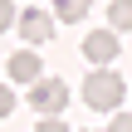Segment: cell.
<instances>
[{
    "label": "cell",
    "mask_w": 132,
    "mask_h": 132,
    "mask_svg": "<svg viewBox=\"0 0 132 132\" xmlns=\"http://www.w3.org/2000/svg\"><path fill=\"white\" fill-rule=\"evenodd\" d=\"M5 73H10V83H34V78L44 73V64H39L34 49H15L10 64H5Z\"/></svg>",
    "instance_id": "5b68a950"
},
{
    "label": "cell",
    "mask_w": 132,
    "mask_h": 132,
    "mask_svg": "<svg viewBox=\"0 0 132 132\" xmlns=\"http://www.w3.org/2000/svg\"><path fill=\"white\" fill-rule=\"evenodd\" d=\"M108 20H113V29H132V0H113Z\"/></svg>",
    "instance_id": "52a82bcc"
},
{
    "label": "cell",
    "mask_w": 132,
    "mask_h": 132,
    "mask_svg": "<svg viewBox=\"0 0 132 132\" xmlns=\"http://www.w3.org/2000/svg\"><path fill=\"white\" fill-rule=\"evenodd\" d=\"M34 132H69V122H59V118H39Z\"/></svg>",
    "instance_id": "8fae6325"
},
{
    "label": "cell",
    "mask_w": 132,
    "mask_h": 132,
    "mask_svg": "<svg viewBox=\"0 0 132 132\" xmlns=\"http://www.w3.org/2000/svg\"><path fill=\"white\" fill-rule=\"evenodd\" d=\"M29 103H34V113L39 118H59L64 108H69V88H64V78H34V88H29Z\"/></svg>",
    "instance_id": "7a4b0ae2"
},
{
    "label": "cell",
    "mask_w": 132,
    "mask_h": 132,
    "mask_svg": "<svg viewBox=\"0 0 132 132\" xmlns=\"http://www.w3.org/2000/svg\"><path fill=\"white\" fill-rule=\"evenodd\" d=\"M83 59H88V69H108L122 49H118V29H93V34H83Z\"/></svg>",
    "instance_id": "3957f363"
},
{
    "label": "cell",
    "mask_w": 132,
    "mask_h": 132,
    "mask_svg": "<svg viewBox=\"0 0 132 132\" xmlns=\"http://www.w3.org/2000/svg\"><path fill=\"white\" fill-rule=\"evenodd\" d=\"M88 10H93V0H54V15H59V20H69V24H73V20H83Z\"/></svg>",
    "instance_id": "8992f818"
},
{
    "label": "cell",
    "mask_w": 132,
    "mask_h": 132,
    "mask_svg": "<svg viewBox=\"0 0 132 132\" xmlns=\"http://www.w3.org/2000/svg\"><path fill=\"white\" fill-rule=\"evenodd\" d=\"M122 93H127V83H122L113 69H88L83 103H88L93 113H118V108H122Z\"/></svg>",
    "instance_id": "6da1fadb"
},
{
    "label": "cell",
    "mask_w": 132,
    "mask_h": 132,
    "mask_svg": "<svg viewBox=\"0 0 132 132\" xmlns=\"http://www.w3.org/2000/svg\"><path fill=\"white\" fill-rule=\"evenodd\" d=\"M10 113H15V88L0 83V118H10Z\"/></svg>",
    "instance_id": "ba28073f"
},
{
    "label": "cell",
    "mask_w": 132,
    "mask_h": 132,
    "mask_svg": "<svg viewBox=\"0 0 132 132\" xmlns=\"http://www.w3.org/2000/svg\"><path fill=\"white\" fill-rule=\"evenodd\" d=\"M20 34H24V44H44V39H54V15L49 10H20Z\"/></svg>",
    "instance_id": "277c9868"
},
{
    "label": "cell",
    "mask_w": 132,
    "mask_h": 132,
    "mask_svg": "<svg viewBox=\"0 0 132 132\" xmlns=\"http://www.w3.org/2000/svg\"><path fill=\"white\" fill-rule=\"evenodd\" d=\"M15 20H20V15H15V5H10V0H0V29H10Z\"/></svg>",
    "instance_id": "30bf717a"
},
{
    "label": "cell",
    "mask_w": 132,
    "mask_h": 132,
    "mask_svg": "<svg viewBox=\"0 0 132 132\" xmlns=\"http://www.w3.org/2000/svg\"><path fill=\"white\" fill-rule=\"evenodd\" d=\"M108 132H132V113H113V122H108Z\"/></svg>",
    "instance_id": "9c48e42d"
}]
</instances>
